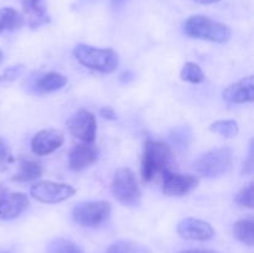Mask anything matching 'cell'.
I'll list each match as a JSON object with an SVG mask.
<instances>
[{"mask_svg": "<svg viewBox=\"0 0 254 253\" xmlns=\"http://www.w3.org/2000/svg\"><path fill=\"white\" fill-rule=\"evenodd\" d=\"M106 253H151L146 246L133 241H119L108 247Z\"/></svg>", "mask_w": 254, "mask_h": 253, "instance_id": "obj_20", "label": "cell"}, {"mask_svg": "<svg viewBox=\"0 0 254 253\" xmlns=\"http://www.w3.org/2000/svg\"><path fill=\"white\" fill-rule=\"evenodd\" d=\"M111 215L108 201H87L79 202L72 208V218L83 227H96L106 222Z\"/></svg>", "mask_w": 254, "mask_h": 253, "instance_id": "obj_6", "label": "cell"}, {"mask_svg": "<svg viewBox=\"0 0 254 253\" xmlns=\"http://www.w3.org/2000/svg\"><path fill=\"white\" fill-rule=\"evenodd\" d=\"M42 174H44V168L41 164L32 160H21L19 173L15 174L11 180L15 183H27V181L36 180Z\"/></svg>", "mask_w": 254, "mask_h": 253, "instance_id": "obj_16", "label": "cell"}, {"mask_svg": "<svg viewBox=\"0 0 254 253\" xmlns=\"http://www.w3.org/2000/svg\"><path fill=\"white\" fill-rule=\"evenodd\" d=\"M181 79L190 83H201L205 81V73L202 72L201 67L193 62H188L181 69Z\"/></svg>", "mask_w": 254, "mask_h": 253, "instance_id": "obj_23", "label": "cell"}, {"mask_svg": "<svg viewBox=\"0 0 254 253\" xmlns=\"http://www.w3.org/2000/svg\"><path fill=\"white\" fill-rule=\"evenodd\" d=\"M24 24V17L12 7H2L0 9V32L11 31L19 29Z\"/></svg>", "mask_w": 254, "mask_h": 253, "instance_id": "obj_18", "label": "cell"}, {"mask_svg": "<svg viewBox=\"0 0 254 253\" xmlns=\"http://www.w3.org/2000/svg\"><path fill=\"white\" fill-rule=\"evenodd\" d=\"M64 135L59 129H44L35 134L31 140V149L36 155H47L54 153L64 144Z\"/></svg>", "mask_w": 254, "mask_h": 253, "instance_id": "obj_11", "label": "cell"}, {"mask_svg": "<svg viewBox=\"0 0 254 253\" xmlns=\"http://www.w3.org/2000/svg\"><path fill=\"white\" fill-rule=\"evenodd\" d=\"M195 2H198V4H213V2H217L220 0H193Z\"/></svg>", "mask_w": 254, "mask_h": 253, "instance_id": "obj_32", "label": "cell"}, {"mask_svg": "<svg viewBox=\"0 0 254 253\" xmlns=\"http://www.w3.org/2000/svg\"><path fill=\"white\" fill-rule=\"evenodd\" d=\"M233 235L238 241L252 247L254 245V222L252 218L237 221L233 225Z\"/></svg>", "mask_w": 254, "mask_h": 253, "instance_id": "obj_19", "label": "cell"}, {"mask_svg": "<svg viewBox=\"0 0 254 253\" xmlns=\"http://www.w3.org/2000/svg\"><path fill=\"white\" fill-rule=\"evenodd\" d=\"M99 114H101V117H103V118L106 119H109V121H114V119L117 118L116 113H114V111L112 108H108V107H104V108H102L101 111H99Z\"/></svg>", "mask_w": 254, "mask_h": 253, "instance_id": "obj_29", "label": "cell"}, {"mask_svg": "<svg viewBox=\"0 0 254 253\" xmlns=\"http://www.w3.org/2000/svg\"><path fill=\"white\" fill-rule=\"evenodd\" d=\"M179 253H218V252H216V251H211V250H198V248H195V250L180 251Z\"/></svg>", "mask_w": 254, "mask_h": 253, "instance_id": "obj_30", "label": "cell"}, {"mask_svg": "<svg viewBox=\"0 0 254 253\" xmlns=\"http://www.w3.org/2000/svg\"><path fill=\"white\" fill-rule=\"evenodd\" d=\"M10 156L11 155H10V151H9V148H7L6 143L0 138V166L9 163V161L11 160Z\"/></svg>", "mask_w": 254, "mask_h": 253, "instance_id": "obj_28", "label": "cell"}, {"mask_svg": "<svg viewBox=\"0 0 254 253\" xmlns=\"http://www.w3.org/2000/svg\"><path fill=\"white\" fill-rule=\"evenodd\" d=\"M49 253H83L82 248L72 241L64 238H55L47 246Z\"/></svg>", "mask_w": 254, "mask_h": 253, "instance_id": "obj_22", "label": "cell"}, {"mask_svg": "<svg viewBox=\"0 0 254 253\" xmlns=\"http://www.w3.org/2000/svg\"><path fill=\"white\" fill-rule=\"evenodd\" d=\"M176 230L181 237L191 241H207L215 236V230L210 223L192 217L180 221Z\"/></svg>", "mask_w": 254, "mask_h": 253, "instance_id": "obj_12", "label": "cell"}, {"mask_svg": "<svg viewBox=\"0 0 254 253\" xmlns=\"http://www.w3.org/2000/svg\"><path fill=\"white\" fill-rule=\"evenodd\" d=\"M171 139H173L174 143H176L180 146H188L190 144L191 140V133L188 128L185 126H180V128L174 129L173 133H171Z\"/></svg>", "mask_w": 254, "mask_h": 253, "instance_id": "obj_25", "label": "cell"}, {"mask_svg": "<svg viewBox=\"0 0 254 253\" xmlns=\"http://www.w3.org/2000/svg\"><path fill=\"white\" fill-rule=\"evenodd\" d=\"M29 207V198L21 192H14L0 185V220L16 218Z\"/></svg>", "mask_w": 254, "mask_h": 253, "instance_id": "obj_10", "label": "cell"}, {"mask_svg": "<svg viewBox=\"0 0 254 253\" xmlns=\"http://www.w3.org/2000/svg\"><path fill=\"white\" fill-rule=\"evenodd\" d=\"M112 192L124 206H136L140 202V189L136 183L135 175L128 168H122L116 171L112 180Z\"/></svg>", "mask_w": 254, "mask_h": 253, "instance_id": "obj_5", "label": "cell"}, {"mask_svg": "<svg viewBox=\"0 0 254 253\" xmlns=\"http://www.w3.org/2000/svg\"><path fill=\"white\" fill-rule=\"evenodd\" d=\"M171 158V151L169 145L163 141L148 140L144 144L143 156H141V176L143 180L149 183L159 173H163L168 169Z\"/></svg>", "mask_w": 254, "mask_h": 253, "instance_id": "obj_3", "label": "cell"}, {"mask_svg": "<svg viewBox=\"0 0 254 253\" xmlns=\"http://www.w3.org/2000/svg\"><path fill=\"white\" fill-rule=\"evenodd\" d=\"M124 1H126V0H111V4L113 7H118L121 6V5H123Z\"/></svg>", "mask_w": 254, "mask_h": 253, "instance_id": "obj_31", "label": "cell"}, {"mask_svg": "<svg viewBox=\"0 0 254 253\" xmlns=\"http://www.w3.org/2000/svg\"><path fill=\"white\" fill-rule=\"evenodd\" d=\"M161 174L163 191L168 196H185L198 185V179L191 174L173 173L169 169H165Z\"/></svg>", "mask_w": 254, "mask_h": 253, "instance_id": "obj_9", "label": "cell"}, {"mask_svg": "<svg viewBox=\"0 0 254 253\" xmlns=\"http://www.w3.org/2000/svg\"><path fill=\"white\" fill-rule=\"evenodd\" d=\"M235 153L230 146L213 149L203 154L195 163V169L198 174L208 179L220 178L232 169Z\"/></svg>", "mask_w": 254, "mask_h": 253, "instance_id": "obj_4", "label": "cell"}, {"mask_svg": "<svg viewBox=\"0 0 254 253\" xmlns=\"http://www.w3.org/2000/svg\"><path fill=\"white\" fill-rule=\"evenodd\" d=\"M98 159V150L88 143L77 144L69 153V168L74 171L83 170L94 164Z\"/></svg>", "mask_w": 254, "mask_h": 253, "instance_id": "obj_14", "label": "cell"}, {"mask_svg": "<svg viewBox=\"0 0 254 253\" xmlns=\"http://www.w3.org/2000/svg\"><path fill=\"white\" fill-rule=\"evenodd\" d=\"M32 197L44 203H57L67 200L76 193V189L68 184L54 181H39L31 186Z\"/></svg>", "mask_w": 254, "mask_h": 253, "instance_id": "obj_7", "label": "cell"}, {"mask_svg": "<svg viewBox=\"0 0 254 253\" xmlns=\"http://www.w3.org/2000/svg\"><path fill=\"white\" fill-rule=\"evenodd\" d=\"M24 9L29 17V25L31 29H36L40 25L49 21V17L40 4V0H25Z\"/></svg>", "mask_w": 254, "mask_h": 253, "instance_id": "obj_17", "label": "cell"}, {"mask_svg": "<svg viewBox=\"0 0 254 253\" xmlns=\"http://www.w3.org/2000/svg\"><path fill=\"white\" fill-rule=\"evenodd\" d=\"M184 32L190 37L218 44L228 41L231 37V30L227 25L203 15H193L189 17L184 24Z\"/></svg>", "mask_w": 254, "mask_h": 253, "instance_id": "obj_1", "label": "cell"}, {"mask_svg": "<svg viewBox=\"0 0 254 253\" xmlns=\"http://www.w3.org/2000/svg\"><path fill=\"white\" fill-rule=\"evenodd\" d=\"M67 78L64 74L59 72H50L40 77L34 84L36 93H51V92L59 91L62 87L66 86Z\"/></svg>", "mask_w": 254, "mask_h": 253, "instance_id": "obj_15", "label": "cell"}, {"mask_svg": "<svg viewBox=\"0 0 254 253\" xmlns=\"http://www.w3.org/2000/svg\"><path fill=\"white\" fill-rule=\"evenodd\" d=\"M253 141H251V148H250V154H248V158L247 160L243 163V166H242V174H245V175H250V174H252L253 171V166H254V163H253V156H254V151H253Z\"/></svg>", "mask_w": 254, "mask_h": 253, "instance_id": "obj_27", "label": "cell"}, {"mask_svg": "<svg viewBox=\"0 0 254 253\" xmlns=\"http://www.w3.org/2000/svg\"><path fill=\"white\" fill-rule=\"evenodd\" d=\"M235 202L243 207H253V184L250 183L243 186L235 197Z\"/></svg>", "mask_w": 254, "mask_h": 253, "instance_id": "obj_24", "label": "cell"}, {"mask_svg": "<svg viewBox=\"0 0 254 253\" xmlns=\"http://www.w3.org/2000/svg\"><path fill=\"white\" fill-rule=\"evenodd\" d=\"M24 71V67L21 64H17V66H12L10 68H7L6 71L4 72L2 76H0V81H12V79L17 78L20 74Z\"/></svg>", "mask_w": 254, "mask_h": 253, "instance_id": "obj_26", "label": "cell"}, {"mask_svg": "<svg viewBox=\"0 0 254 253\" xmlns=\"http://www.w3.org/2000/svg\"><path fill=\"white\" fill-rule=\"evenodd\" d=\"M210 130L212 133L220 134L225 138H232L236 136L240 131L238 123L233 119H225V121H217L210 126Z\"/></svg>", "mask_w": 254, "mask_h": 253, "instance_id": "obj_21", "label": "cell"}, {"mask_svg": "<svg viewBox=\"0 0 254 253\" xmlns=\"http://www.w3.org/2000/svg\"><path fill=\"white\" fill-rule=\"evenodd\" d=\"M223 98L230 103H247L254 101V78L248 76L231 84L223 91Z\"/></svg>", "mask_w": 254, "mask_h": 253, "instance_id": "obj_13", "label": "cell"}, {"mask_svg": "<svg viewBox=\"0 0 254 253\" xmlns=\"http://www.w3.org/2000/svg\"><path fill=\"white\" fill-rule=\"evenodd\" d=\"M73 54L79 63L102 73H111L119 63L118 55L112 49H97L89 45L79 44Z\"/></svg>", "mask_w": 254, "mask_h": 253, "instance_id": "obj_2", "label": "cell"}, {"mask_svg": "<svg viewBox=\"0 0 254 253\" xmlns=\"http://www.w3.org/2000/svg\"><path fill=\"white\" fill-rule=\"evenodd\" d=\"M71 134L83 143H93L97 133L96 117L87 109L77 111L67 122Z\"/></svg>", "mask_w": 254, "mask_h": 253, "instance_id": "obj_8", "label": "cell"}, {"mask_svg": "<svg viewBox=\"0 0 254 253\" xmlns=\"http://www.w3.org/2000/svg\"><path fill=\"white\" fill-rule=\"evenodd\" d=\"M1 61H2V52L0 51V62H1Z\"/></svg>", "mask_w": 254, "mask_h": 253, "instance_id": "obj_33", "label": "cell"}]
</instances>
